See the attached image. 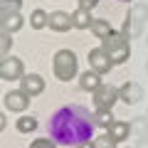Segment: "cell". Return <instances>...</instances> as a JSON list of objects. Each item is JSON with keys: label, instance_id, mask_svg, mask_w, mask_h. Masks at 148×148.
I'll use <instances>...</instances> for the list:
<instances>
[{"label": "cell", "instance_id": "cell-1", "mask_svg": "<svg viewBox=\"0 0 148 148\" xmlns=\"http://www.w3.org/2000/svg\"><path fill=\"white\" fill-rule=\"evenodd\" d=\"M101 47L106 49V54L111 57V62L114 64H123L128 59V54H131V42H128V35L123 30H114L106 40H101Z\"/></svg>", "mask_w": 148, "mask_h": 148}, {"label": "cell", "instance_id": "cell-2", "mask_svg": "<svg viewBox=\"0 0 148 148\" xmlns=\"http://www.w3.org/2000/svg\"><path fill=\"white\" fill-rule=\"evenodd\" d=\"M52 72L59 82H72L77 79V72H79V62H77V54L72 49H59L52 57Z\"/></svg>", "mask_w": 148, "mask_h": 148}, {"label": "cell", "instance_id": "cell-3", "mask_svg": "<svg viewBox=\"0 0 148 148\" xmlns=\"http://www.w3.org/2000/svg\"><path fill=\"white\" fill-rule=\"evenodd\" d=\"M146 22H148V5L146 3H138V5H133L131 12H128L123 32H126L128 37H138L143 32V25H146Z\"/></svg>", "mask_w": 148, "mask_h": 148}, {"label": "cell", "instance_id": "cell-4", "mask_svg": "<svg viewBox=\"0 0 148 148\" xmlns=\"http://www.w3.org/2000/svg\"><path fill=\"white\" fill-rule=\"evenodd\" d=\"M91 96H94L96 111H111V109H114V104L119 101V89L114 84H101Z\"/></svg>", "mask_w": 148, "mask_h": 148}, {"label": "cell", "instance_id": "cell-5", "mask_svg": "<svg viewBox=\"0 0 148 148\" xmlns=\"http://www.w3.org/2000/svg\"><path fill=\"white\" fill-rule=\"evenodd\" d=\"M0 77L5 82H17L25 77V62L20 57H5L0 62Z\"/></svg>", "mask_w": 148, "mask_h": 148}, {"label": "cell", "instance_id": "cell-6", "mask_svg": "<svg viewBox=\"0 0 148 148\" xmlns=\"http://www.w3.org/2000/svg\"><path fill=\"white\" fill-rule=\"evenodd\" d=\"M89 67L94 69V72H99L101 77H104V74H109L111 69L116 67V64L111 62V57L106 54V49L99 45V47H94V49L89 52Z\"/></svg>", "mask_w": 148, "mask_h": 148}, {"label": "cell", "instance_id": "cell-7", "mask_svg": "<svg viewBox=\"0 0 148 148\" xmlns=\"http://www.w3.org/2000/svg\"><path fill=\"white\" fill-rule=\"evenodd\" d=\"M143 96H146V91H143L141 84H136V82H126V84L119 89V99L123 101V104L133 106V104H141Z\"/></svg>", "mask_w": 148, "mask_h": 148}, {"label": "cell", "instance_id": "cell-8", "mask_svg": "<svg viewBox=\"0 0 148 148\" xmlns=\"http://www.w3.org/2000/svg\"><path fill=\"white\" fill-rule=\"evenodd\" d=\"M27 106H30V94H25L22 89H12L5 94V109L8 111H25Z\"/></svg>", "mask_w": 148, "mask_h": 148}, {"label": "cell", "instance_id": "cell-9", "mask_svg": "<svg viewBox=\"0 0 148 148\" xmlns=\"http://www.w3.org/2000/svg\"><path fill=\"white\" fill-rule=\"evenodd\" d=\"M72 27H74L72 12H64V10L49 12V30H54V32H69Z\"/></svg>", "mask_w": 148, "mask_h": 148}, {"label": "cell", "instance_id": "cell-10", "mask_svg": "<svg viewBox=\"0 0 148 148\" xmlns=\"http://www.w3.org/2000/svg\"><path fill=\"white\" fill-rule=\"evenodd\" d=\"M45 79L40 77V74H25L20 79V89L25 91V94H30V96H37V94H42L45 91Z\"/></svg>", "mask_w": 148, "mask_h": 148}, {"label": "cell", "instance_id": "cell-11", "mask_svg": "<svg viewBox=\"0 0 148 148\" xmlns=\"http://www.w3.org/2000/svg\"><path fill=\"white\" fill-rule=\"evenodd\" d=\"M25 25L22 12H0V30L3 32H20V27Z\"/></svg>", "mask_w": 148, "mask_h": 148}, {"label": "cell", "instance_id": "cell-12", "mask_svg": "<svg viewBox=\"0 0 148 148\" xmlns=\"http://www.w3.org/2000/svg\"><path fill=\"white\" fill-rule=\"evenodd\" d=\"M101 84H104V82H101V74L94 72V69H86V72L79 74V89H82V91H89V94H94V91L99 89Z\"/></svg>", "mask_w": 148, "mask_h": 148}, {"label": "cell", "instance_id": "cell-13", "mask_svg": "<svg viewBox=\"0 0 148 148\" xmlns=\"http://www.w3.org/2000/svg\"><path fill=\"white\" fill-rule=\"evenodd\" d=\"M72 20H74V27L77 30H91V25H94V20L96 17L91 15V10L89 8H77V10L72 12Z\"/></svg>", "mask_w": 148, "mask_h": 148}, {"label": "cell", "instance_id": "cell-14", "mask_svg": "<svg viewBox=\"0 0 148 148\" xmlns=\"http://www.w3.org/2000/svg\"><path fill=\"white\" fill-rule=\"evenodd\" d=\"M109 133L121 143V141H128V138H131L133 126H131V121H114V123L109 126Z\"/></svg>", "mask_w": 148, "mask_h": 148}, {"label": "cell", "instance_id": "cell-15", "mask_svg": "<svg viewBox=\"0 0 148 148\" xmlns=\"http://www.w3.org/2000/svg\"><path fill=\"white\" fill-rule=\"evenodd\" d=\"M37 126H40V121H37V116H20L15 123V128L20 133H35Z\"/></svg>", "mask_w": 148, "mask_h": 148}, {"label": "cell", "instance_id": "cell-16", "mask_svg": "<svg viewBox=\"0 0 148 148\" xmlns=\"http://www.w3.org/2000/svg\"><path fill=\"white\" fill-rule=\"evenodd\" d=\"M30 25L35 27V30H42V27H49V12H45V10H32V15H30Z\"/></svg>", "mask_w": 148, "mask_h": 148}, {"label": "cell", "instance_id": "cell-17", "mask_svg": "<svg viewBox=\"0 0 148 148\" xmlns=\"http://www.w3.org/2000/svg\"><path fill=\"white\" fill-rule=\"evenodd\" d=\"M91 32H94V37H99V40H106V37L114 32V27L109 25V20H94Z\"/></svg>", "mask_w": 148, "mask_h": 148}, {"label": "cell", "instance_id": "cell-18", "mask_svg": "<svg viewBox=\"0 0 148 148\" xmlns=\"http://www.w3.org/2000/svg\"><path fill=\"white\" fill-rule=\"evenodd\" d=\"M114 121H116V119H114L111 111H96V114H94V123H96L99 128H106V131H109V126H111Z\"/></svg>", "mask_w": 148, "mask_h": 148}, {"label": "cell", "instance_id": "cell-19", "mask_svg": "<svg viewBox=\"0 0 148 148\" xmlns=\"http://www.w3.org/2000/svg\"><path fill=\"white\" fill-rule=\"evenodd\" d=\"M94 143H96V148H116V143H119V141L111 136L109 131H106V133H99V136L94 138Z\"/></svg>", "mask_w": 148, "mask_h": 148}, {"label": "cell", "instance_id": "cell-20", "mask_svg": "<svg viewBox=\"0 0 148 148\" xmlns=\"http://www.w3.org/2000/svg\"><path fill=\"white\" fill-rule=\"evenodd\" d=\"M131 126H133V131L138 133V138H141V136H148V116H138V119H133Z\"/></svg>", "mask_w": 148, "mask_h": 148}, {"label": "cell", "instance_id": "cell-21", "mask_svg": "<svg viewBox=\"0 0 148 148\" xmlns=\"http://www.w3.org/2000/svg\"><path fill=\"white\" fill-rule=\"evenodd\" d=\"M22 0H0V12H20Z\"/></svg>", "mask_w": 148, "mask_h": 148}, {"label": "cell", "instance_id": "cell-22", "mask_svg": "<svg viewBox=\"0 0 148 148\" xmlns=\"http://www.w3.org/2000/svg\"><path fill=\"white\" fill-rule=\"evenodd\" d=\"M10 47H12V35L10 32H3V37H0V57L5 59V57H10Z\"/></svg>", "mask_w": 148, "mask_h": 148}, {"label": "cell", "instance_id": "cell-23", "mask_svg": "<svg viewBox=\"0 0 148 148\" xmlns=\"http://www.w3.org/2000/svg\"><path fill=\"white\" fill-rule=\"evenodd\" d=\"M30 148H57V143H54L52 138H35V141L30 143Z\"/></svg>", "mask_w": 148, "mask_h": 148}, {"label": "cell", "instance_id": "cell-24", "mask_svg": "<svg viewBox=\"0 0 148 148\" xmlns=\"http://www.w3.org/2000/svg\"><path fill=\"white\" fill-rule=\"evenodd\" d=\"M74 148H96V143H94V138H86V141H79Z\"/></svg>", "mask_w": 148, "mask_h": 148}, {"label": "cell", "instance_id": "cell-25", "mask_svg": "<svg viewBox=\"0 0 148 148\" xmlns=\"http://www.w3.org/2000/svg\"><path fill=\"white\" fill-rule=\"evenodd\" d=\"M79 5H82V8H89V10H91V8L99 5V0H79Z\"/></svg>", "mask_w": 148, "mask_h": 148}, {"label": "cell", "instance_id": "cell-26", "mask_svg": "<svg viewBox=\"0 0 148 148\" xmlns=\"http://www.w3.org/2000/svg\"><path fill=\"white\" fill-rule=\"evenodd\" d=\"M136 148H148V136H141L136 141Z\"/></svg>", "mask_w": 148, "mask_h": 148}, {"label": "cell", "instance_id": "cell-27", "mask_svg": "<svg viewBox=\"0 0 148 148\" xmlns=\"http://www.w3.org/2000/svg\"><path fill=\"white\" fill-rule=\"evenodd\" d=\"M146 72H148V62H146Z\"/></svg>", "mask_w": 148, "mask_h": 148}, {"label": "cell", "instance_id": "cell-28", "mask_svg": "<svg viewBox=\"0 0 148 148\" xmlns=\"http://www.w3.org/2000/svg\"><path fill=\"white\" fill-rule=\"evenodd\" d=\"M146 116H148V111H146Z\"/></svg>", "mask_w": 148, "mask_h": 148}, {"label": "cell", "instance_id": "cell-29", "mask_svg": "<svg viewBox=\"0 0 148 148\" xmlns=\"http://www.w3.org/2000/svg\"><path fill=\"white\" fill-rule=\"evenodd\" d=\"M146 42H148V40H146Z\"/></svg>", "mask_w": 148, "mask_h": 148}]
</instances>
